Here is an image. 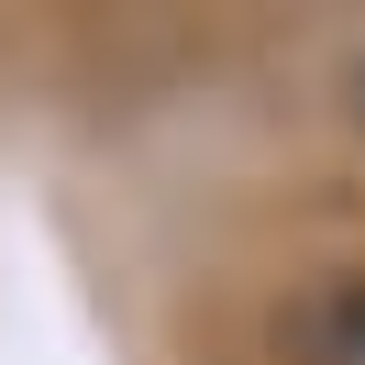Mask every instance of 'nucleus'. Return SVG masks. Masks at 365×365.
Returning <instances> with one entry per match:
<instances>
[{
    "mask_svg": "<svg viewBox=\"0 0 365 365\" xmlns=\"http://www.w3.org/2000/svg\"><path fill=\"white\" fill-rule=\"evenodd\" d=\"M288 365H365V266L321 277L288 321Z\"/></svg>",
    "mask_w": 365,
    "mask_h": 365,
    "instance_id": "1",
    "label": "nucleus"
},
{
    "mask_svg": "<svg viewBox=\"0 0 365 365\" xmlns=\"http://www.w3.org/2000/svg\"><path fill=\"white\" fill-rule=\"evenodd\" d=\"M343 89H354V111H365V45H354V67H343Z\"/></svg>",
    "mask_w": 365,
    "mask_h": 365,
    "instance_id": "2",
    "label": "nucleus"
}]
</instances>
